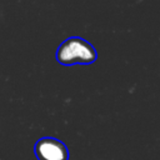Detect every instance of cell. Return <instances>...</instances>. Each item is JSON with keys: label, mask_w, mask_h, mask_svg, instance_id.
<instances>
[{"label": "cell", "mask_w": 160, "mask_h": 160, "mask_svg": "<svg viewBox=\"0 0 160 160\" xmlns=\"http://www.w3.org/2000/svg\"><path fill=\"white\" fill-rule=\"evenodd\" d=\"M34 152L39 160H68L69 151L65 144L55 138L45 136L34 145Z\"/></svg>", "instance_id": "2"}, {"label": "cell", "mask_w": 160, "mask_h": 160, "mask_svg": "<svg viewBox=\"0 0 160 160\" xmlns=\"http://www.w3.org/2000/svg\"><path fill=\"white\" fill-rule=\"evenodd\" d=\"M96 59L94 46L78 36H71L64 40L56 50V60L64 66L76 64H91Z\"/></svg>", "instance_id": "1"}]
</instances>
